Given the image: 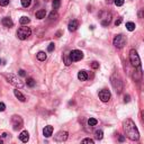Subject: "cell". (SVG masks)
Listing matches in <instances>:
<instances>
[{
  "mask_svg": "<svg viewBox=\"0 0 144 144\" xmlns=\"http://www.w3.org/2000/svg\"><path fill=\"white\" fill-rule=\"evenodd\" d=\"M123 128L125 132V135L132 141H137L140 139V133L137 130L135 123H134L132 119L127 118L126 121H124L123 123Z\"/></svg>",
  "mask_w": 144,
  "mask_h": 144,
  "instance_id": "cell-1",
  "label": "cell"
},
{
  "mask_svg": "<svg viewBox=\"0 0 144 144\" xmlns=\"http://www.w3.org/2000/svg\"><path fill=\"white\" fill-rule=\"evenodd\" d=\"M30 34H32V29L29 28V27H20V28H18L17 30V37L21 39V41H25V39H27L30 36Z\"/></svg>",
  "mask_w": 144,
  "mask_h": 144,
  "instance_id": "cell-2",
  "label": "cell"
},
{
  "mask_svg": "<svg viewBox=\"0 0 144 144\" xmlns=\"http://www.w3.org/2000/svg\"><path fill=\"white\" fill-rule=\"evenodd\" d=\"M5 78L8 80V82H10V83L13 86H15L16 88H23L24 87V83L21 82V80L18 79V77H16L15 74H11V73L5 74Z\"/></svg>",
  "mask_w": 144,
  "mask_h": 144,
  "instance_id": "cell-3",
  "label": "cell"
},
{
  "mask_svg": "<svg viewBox=\"0 0 144 144\" xmlns=\"http://www.w3.org/2000/svg\"><path fill=\"white\" fill-rule=\"evenodd\" d=\"M112 86L114 87V89L117 91V92H121V91L123 90V81H122V79L116 74L112 77Z\"/></svg>",
  "mask_w": 144,
  "mask_h": 144,
  "instance_id": "cell-4",
  "label": "cell"
},
{
  "mask_svg": "<svg viewBox=\"0 0 144 144\" xmlns=\"http://www.w3.org/2000/svg\"><path fill=\"white\" fill-rule=\"evenodd\" d=\"M113 43H114V46L117 47V48H122L125 46L126 44V37L124 35L119 34V35H116L114 39H113Z\"/></svg>",
  "mask_w": 144,
  "mask_h": 144,
  "instance_id": "cell-5",
  "label": "cell"
},
{
  "mask_svg": "<svg viewBox=\"0 0 144 144\" xmlns=\"http://www.w3.org/2000/svg\"><path fill=\"white\" fill-rule=\"evenodd\" d=\"M130 61H131L132 65L136 66V68H140L141 60H140V56H139V54H137V52L135 50L130 51Z\"/></svg>",
  "mask_w": 144,
  "mask_h": 144,
  "instance_id": "cell-6",
  "label": "cell"
},
{
  "mask_svg": "<svg viewBox=\"0 0 144 144\" xmlns=\"http://www.w3.org/2000/svg\"><path fill=\"white\" fill-rule=\"evenodd\" d=\"M11 125H13L15 131H18L19 128L23 127V125H24L23 118H21L19 115H14L13 117H11Z\"/></svg>",
  "mask_w": 144,
  "mask_h": 144,
  "instance_id": "cell-7",
  "label": "cell"
},
{
  "mask_svg": "<svg viewBox=\"0 0 144 144\" xmlns=\"http://www.w3.org/2000/svg\"><path fill=\"white\" fill-rule=\"evenodd\" d=\"M100 17V21H101V25L103 26H108L112 21V14L108 13V11H101L99 14Z\"/></svg>",
  "mask_w": 144,
  "mask_h": 144,
  "instance_id": "cell-8",
  "label": "cell"
},
{
  "mask_svg": "<svg viewBox=\"0 0 144 144\" xmlns=\"http://www.w3.org/2000/svg\"><path fill=\"white\" fill-rule=\"evenodd\" d=\"M69 56H70V59H71L72 62H78V61L83 59V53L79 50H73L72 52H70Z\"/></svg>",
  "mask_w": 144,
  "mask_h": 144,
  "instance_id": "cell-9",
  "label": "cell"
},
{
  "mask_svg": "<svg viewBox=\"0 0 144 144\" xmlns=\"http://www.w3.org/2000/svg\"><path fill=\"white\" fill-rule=\"evenodd\" d=\"M68 136H69L68 132L60 131V132H57V133L54 135V141H55V142H60V143L61 142H64V141L68 140Z\"/></svg>",
  "mask_w": 144,
  "mask_h": 144,
  "instance_id": "cell-10",
  "label": "cell"
},
{
  "mask_svg": "<svg viewBox=\"0 0 144 144\" xmlns=\"http://www.w3.org/2000/svg\"><path fill=\"white\" fill-rule=\"evenodd\" d=\"M99 99L103 103H107L110 99V92L107 89H103L99 91Z\"/></svg>",
  "mask_w": 144,
  "mask_h": 144,
  "instance_id": "cell-11",
  "label": "cell"
},
{
  "mask_svg": "<svg viewBox=\"0 0 144 144\" xmlns=\"http://www.w3.org/2000/svg\"><path fill=\"white\" fill-rule=\"evenodd\" d=\"M68 27H69V30H70V32H74V30H77V29H78V27H79V21L75 20V19L71 20V21L69 23Z\"/></svg>",
  "mask_w": 144,
  "mask_h": 144,
  "instance_id": "cell-12",
  "label": "cell"
},
{
  "mask_svg": "<svg viewBox=\"0 0 144 144\" xmlns=\"http://www.w3.org/2000/svg\"><path fill=\"white\" fill-rule=\"evenodd\" d=\"M19 140L21 141V142H24V143L28 142V140H29L28 132H27V131H23V132H21V133L19 134Z\"/></svg>",
  "mask_w": 144,
  "mask_h": 144,
  "instance_id": "cell-13",
  "label": "cell"
},
{
  "mask_svg": "<svg viewBox=\"0 0 144 144\" xmlns=\"http://www.w3.org/2000/svg\"><path fill=\"white\" fill-rule=\"evenodd\" d=\"M52 133H53V127H52L51 125L45 126L44 130H43V135H44L45 137H50L52 135Z\"/></svg>",
  "mask_w": 144,
  "mask_h": 144,
  "instance_id": "cell-14",
  "label": "cell"
},
{
  "mask_svg": "<svg viewBox=\"0 0 144 144\" xmlns=\"http://www.w3.org/2000/svg\"><path fill=\"white\" fill-rule=\"evenodd\" d=\"M2 25H4L5 27H13L14 26V21L11 20L10 17H5L4 19H2Z\"/></svg>",
  "mask_w": 144,
  "mask_h": 144,
  "instance_id": "cell-15",
  "label": "cell"
},
{
  "mask_svg": "<svg viewBox=\"0 0 144 144\" xmlns=\"http://www.w3.org/2000/svg\"><path fill=\"white\" fill-rule=\"evenodd\" d=\"M78 79L80 81H86L88 79V73L87 71H84V70H81V71L78 72Z\"/></svg>",
  "mask_w": 144,
  "mask_h": 144,
  "instance_id": "cell-16",
  "label": "cell"
},
{
  "mask_svg": "<svg viewBox=\"0 0 144 144\" xmlns=\"http://www.w3.org/2000/svg\"><path fill=\"white\" fill-rule=\"evenodd\" d=\"M14 95L16 96V98H18V99L20 100L21 103H24V101H26V98H25V96H24L23 94L20 92L18 89H16V90H14Z\"/></svg>",
  "mask_w": 144,
  "mask_h": 144,
  "instance_id": "cell-17",
  "label": "cell"
},
{
  "mask_svg": "<svg viewBox=\"0 0 144 144\" xmlns=\"http://www.w3.org/2000/svg\"><path fill=\"white\" fill-rule=\"evenodd\" d=\"M35 16L37 19H43V18H45V16H46V11L44 9H39L38 11H36Z\"/></svg>",
  "mask_w": 144,
  "mask_h": 144,
  "instance_id": "cell-18",
  "label": "cell"
},
{
  "mask_svg": "<svg viewBox=\"0 0 144 144\" xmlns=\"http://www.w3.org/2000/svg\"><path fill=\"white\" fill-rule=\"evenodd\" d=\"M29 21H30V19L27 16H23V17H20V19H19V23L21 24L23 26H25V25H27V24H29Z\"/></svg>",
  "mask_w": 144,
  "mask_h": 144,
  "instance_id": "cell-19",
  "label": "cell"
},
{
  "mask_svg": "<svg viewBox=\"0 0 144 144\" xmlns=\"http://www.w3.org/2000/svg\"><path fill=\"white\" fill-rule=\"evenodd\" d=\"M104 137V132L101 130H97L95 132V139L96 140H101Z\"/></svg>",
  "mask_w": 144,
  "mask_h": 144,
  "instance_id": "cell-20",
  "label": "cell"
},
{
  "mask_svg": "<svg viewBox=\"0 0 144 144\" xmlns=\"http://www.w3.org/2000/svg\"><path fill=\"white\" fill-rule=\"evenodd\" d=\"M36 56H37V60H39V61H45L46 60V54H45V52H38L37 54H36Z\"/></svg>",
  "mask_w": 144,
  "mask_h": 144,
  "instance_id": "cell-21",
  "label": "cell"
},
{
  "mask_svg": "<svg viewBox=\"0 0 144 144\" xmlns=\"http://www.w3.org/2000/svg\"><path fill=\"white\" fill-rule=\"evenodd\" d=\"M26 83H27V86H28V87L33 88V87H35V84H36V81H35L33 78H27V81H26Z\"/></svg>",
  "mask_w": 144,
  "mask_h": 144,
  "instance_id": "cell-22",
  "label": "cell"
},
{
  "mask_svg": "<svg viewBox=\"0 0 144 144\" xmlns=\"http://www.w3.org/2000/svg\"><path fill=\"white\" fill-rule=\"evenodd\" d=\"M126 28H127V30H130V32H133V30L135 29V24L132 23V21H128V23H126Z\"/></svg>",
  "mask_w": 144,
  "mask_h": 144,
  "instance_id": "cell-23",
  "label": "cell"
},
{
  "mask_svg": "<svg viewBox=\"0 0 144 144\" xmlns=\"http://www.w3.org/2000/svg\"><path fill=\"white\" fill-rule=\"evenodd\" d=\"M98 124V121L96 118H89L88 119V125H89V126H96V125Z\"/></svg>",
  "mask_w": 144,
  "mask_h": 144,
  "instance_id": "cell-24",
  "label": "cell"
},
{
  "mask_svg": "<svg viewBox=\"0 0 144 144\" xmlns=\"http://www.w3.org/2000/svg\"><path fill=\"white\" fill-rule=\"evenodd\" d=\"M52 6H53L54 10L59 9V7L61 6V0H53V2H52Z\"/></svg>",
  "mask_w": 144,
  "mask_h": 144,
  "instance_id": "cell-25",
  "label": "cell"
},
{
  "mask_svg": "<svg viewBox=\"0 0 144 144\" xmlns=\"http://www.w3.org/2000/svg\"><path fill=\"white\" fill-rule=\"evenodd\" d=\"M63 60H64V63H65V65H70V64L72 63V61H71V59H70V56H69L68 54L63 55Z\"/></svg>",
  "mask_w": 144,
  "mask_h": 144,
  "instance_id": "cell-26",
  "label": "cell"
},
{
  "mask_svg": "<svg viewBox=\"0 0 144 144\" xmlns=\"http://www.w3.org/2000/svg\"><path fill=\"white\" fill-rule=\"evenodd\" d=\"M30 4H32V0H21V6L25 7V8L29 7Z\"/></svg>",
  "mask_w": 144,
  "mask_h": 144,
  "instance_id": "cell-27",
  "label": "cell"
},
{
  "mask_svg": "<svg viewBox=\"0 0 144 144\" xmlns=\"http://www.w3.org/2000/svg\"><path fill=\"white\" fill-rule=\"evenodd\" d=\"M81 144H95V142H94V140H91V139H84V140H82L81 141Z\"/></svg>",
  "mask_w": 144,
  "mask_h": 144,
  "instance_id": "cell-28",
  "label": "cell"
},
{
  "mask_svg": "<svg viewBox=\"0 0 144 144\" xmlns=\"http://www.w3.org/2000/svg\"><path fill=\"white\" fill-rule=\"evenodd\" d=\"M57 17V14H56V10H53L50 15V19H55Z\"/></svg>",
  "mask_w": 144,
  "mask_h": 144,
  "instance_id": "cell-29",
  "label": "cell"
},
{
  "mask_svg": "<svg viewBox=\"0 0 144 144\" xmlns=\"http://www.w3.org/2000/svg\"><path fill=\"white\" fill-rule=\"evenodd\" d=\"M54 47H55L54 43H51V44L47 46V51H48V52H53V51H54Z\"/></svg>",
  "mask_w": 144,
  "mask_h": 144,
  "instance_id": "cell-30",
  "label": "cell"
},
{
  "mask_svg": "<svg viewBox=\"0 0 144 144\" xmlns=\"http://www.w3.org/2000/svg\"><path fill=\"white\" fill-rule=\"evenodd\" d=\"M9 4V0H0V6H2V7H6Z\"/></svg>",
  "mask_w": 144,
  "mask_h": 144,
  "instance_id": "cell-31",
  "label": "cell"
},
{
  "mask_svg": "<svg viewBox=\"0 0 144 144\" xmlns=\"http://www.w3.org/2000/svg\"><path fill=\"white\" fill-rule=\"evenodd\" d=\"M115 5L116 6H123V4H124V0H115Z\"/></svg>",
  "mask_w": 144,
  "mask_h": 144,
  "instance_id": "cell-32",
  "label": "cell"
},
{
  "mask_svg": "<svg viewBox=\"0 0 144 144\" xmlns=\"http://www.w3.org/2000/svg\"><path fill=\"white\" fill-rule=\"evenodd\" d=\"M91 68H92V69H98V68H99V63H98V62H92V63H91Z\"/></svg>",
  "mask_w": 144,
  "mask_h": 144,
  "instance_id": "cell-33",
  "label": "cell"
},
{
  "mask_svg": "<svg viewBox=\"0 0 144 144\" xmlns=\"http://www.w3.org/2000/svg\"><path fill=\"white\" fill-rule=\"evenodd\" d=\"M5 109H6V105L4 103H0V112H4Z\"/></svg>",
  "mask_w": 144,
  "mask_h": 144,
  "instance_id": "cell-34",
  "label": "cell"
},
{
  "mask_svg": "<svg viewBox=\"0 0 144 144\" xmlns=\"http://www.w3.org/2000/svg\"><path fill=\"white\" fill-rule=\"evenodd\" d=\"M18 74H19L20 77H26V73H25L24 70H19V71H18Z\"/></svg>",
  "mask_w": 144,
  "mask_h": 144,
  "instance_id": "cell-35",
  "label": "cell"
},
{
  "mask_svg": "<svg viewBox=\"0 0 144 144\" xmlns=\"http://www.w3.org/2000/svg\"><path fill=\"white\" fill-rule=\"evenodd\" d=\"M118 140H119V142H124L125 141V137L123 135H121V134H118Z\"/></svg>",
  "mask_w": 144,
  "mask_h": 144,
  "instance_id": "cell-36",
  "label": "cell"
},
{
  "mask_svg": "<svg viewBox=\"0 0 144 144\" xmlns=\"http://www.w3.org/2000/svg\"><path fill=\"white\" fill-rule=\"evenodd\" d=\"M122 20H123V19H122V18H118V19H117V20H116V21H115V25H116V26H118V25H121V23H122Z\"/></svg>",
  "mask_w": 144,
  "mask_h": 144,
  "instance_id": "cell-37",
  "label": "cell"
},
{
  "mask_svg": "<svg viewBox=\"0 0 144 144\" xmlns=\"http://www.w3.org/2000/svg\"><path fill=\"white\" fill-rule=\"evenodd\" d=\"M130 100H131V97L128 96V95H127V96H125V97H124V101H125V103H128Z\"/></svg>",
  "mask_w": 144,
  "mask_h": 144,
  "instance_id": "cell-38",
  "label": "cell"
},
{
  "mask_svg": "<svg viewBox=\"0 0 144 144\" xmlns=\"http://www.w3.org/2000/svg\"><path fill=\"white\" fill-rule=\"evenodd\" d=\"M60 35H61V32H57L56 33V36H57V37H60Z\"/></svg>",
  "mask_w": 144,
  "mask_h": 144,
  "instance_id": "cell-39",
  "label": "cell"
},
{
  "mask_svg": "<svg viewBox=\"0 0 144 144\" xmlns=\"http://www.w3.org/2000/svg\"><path fill=\"white\" fill-rule=\"evenodd\" d=\"M142 116H143V119H144V112H143V114H142Z\"/></svg>",
  "mask_w": 144,
  "mask_h": 144,
  "instance_id": "cell-40",
  "label": "cell"
},
{
  "mask_svg": "<svg viewBox=\"0 0 144 144\" xmlns=\"http://www.w3.org/2000/svg\"><path fill=\"white\" fill-rule=\"evenodd\" d=\"M0 63H1V60H0Z\"/></svg>",
  "mask_w": 144,
  "mask_h": 144,
  "instance_id": "cell-41",
  "label": "cell"
}]
</instances>
